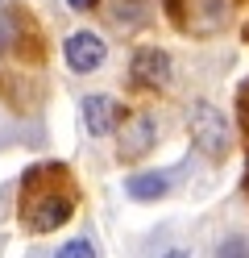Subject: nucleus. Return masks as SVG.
Returning <instances> with one entry per match:
<instances>
[{
    "instance_id": "nucleus-13",
    "label": "nucleus",
    "mask_w": 249,
    "mask_h": 258,
    "mask_svg": "<svg viewBox=\"0 0 249 258\" xmlns=\"http://www.w3.org/2000/svg\"><path fill=\"white\" fill-rule=\"evenodd\" d=\"M162 258H191V254H187V250H166Z\"/></svg>"
},
{
    "instance_id": "nucleus-10",
    "label": "nucleus",
    "mask_w": 249,
    "mask_h": 258,
    "mask_svg": "<svg viewBox=\"0 0 249 258\" xmlns=\"http://www.w3.org/2000/svg\"><path fill=\"white\" fill-rule=\"evenodd\" d=\"M54 258H96V246H92L88 237H71V241H62V246H58Z\"/></svg>"
},
{
    "instance_id": "nucleus-12",
    "label": "nucleus",
    "mask_w": 249,
    "mask_h": 258,
    "mask_svg": "<svg viewBox=\"0 0 249 258\" xmlns=\"http://www.w3.org/2000/svg\"><path fill=\"white\" fill-rule=\"evenodd\" d=\"M66 5H71V9H75V13H88V9H92V5H96V0H66Z\"/></svg>"
},
{
    "instance_id": "nucleus-4",
    "label": "nucleus",
    "mask_w": 249,
    "mask_h": 258,
    "mask_svg": "<svg viewBox=\"0 0 249 258\" xmlns=\"http://www.w3.org/2000/svg\"><path fill=\"white\" fill-rule=\"evenodd\" d=\"M133 84L141 88H166L171 84V54L158 50V46H141L137 54H133Z\"/></svg>"
},
{
    "instance_id": "nucleus-7",
    "label": "nucleus",
    "mask_w": 249,
    "mask_h": 258,
    "mask_svg": "<svg viewBox=\"0 0 249 258\" xmlns=\"http://www.w3.org/2000/svg\"><path fill=\"white\" fill-rule=\"evenodd\" d=\"M191 17H187V29L195 34H212V29H220L232 13V0H187Z\"/></svg>"
},
{
    "instance_id": "nucleus-3",
    "label": "nucleus",
    "mask_w": 249,
    "mask_h": 258,
    "mask_svg": "<svg viewBox=\"0 0 249 258\" xmlns=\"http://www.w3.org/2000/svg\"><path fill=\"white\" fill-rule=\"evenodd\" d=\"M62 54H66V67L79 71V75H88V71H100L104 67V58H108V42L92 34V29H79V34H71L62 42Z\"/></svg>"
},
{
    "instance_id": "nucleus-8",
    "label": "nucleus",
    "mask_w": 249,
    "mask_h": 258,
    "mask_svg": "<svg viewBox=\"0 0 249 258\" xmlns=\"http://www.w3.org/2000/svg\"><path fill=\"white\" fill-rule=\"evenodd\" d=\"M25 25L29 17H21L17 5H0V54H13L25 46Z\"/></svg>"
},
{
    "instance_id": "nucleus-2",
    "label": "nucleus",
    "mask_w": 249,
    "mask_h": 258,
    "mask_svg": "<svg viewBox=\"0 0 249 258\" xmlns=\"http://www.w3.org/2000/svg\"><path fill=\"white\" fill-rule=\"evenodd\" d=\"M187 129H191V142L208 158H224L228 146H232V129L224 121V112L216 108L212 100H195L191 112H187Z\"/></svg>"
},
{
    "instance_id": "nucleus-11",
    "label": "nucleus",
    "mask_w": 249,
    "mask_h": 258,
    "mask_svg": "<svg viewBox=\"0 0 249 258\" xmlns=\"http://www.w3.org/2000/svg\"><path fill=\"white\" fill-rule=\"evenodd\" d=\"M216 258H249V237H241V233L224 237L220 246H216Z\"/></svg>"
},
{
    "instance_id": "nucleus-9",
    "label": "nucleus",
    "mask_w": 249,
    "mask_h": 258,
    "mask_svg": "<svg viewBox=\"0 0 249 258\" xmlns=\"http://www.w3.org/2000/svg\"><path fill=\"white\" fill-rule=\"evenodd\" d=\"M171 191V179L162 171H141V175H129L125 179V196L129 200H158Z\"/></svg>"
},
{
    "instance_id": "nucleus-5",
    "label": "nucleus",
    "mask_w": 249,
    "mask_h": 258,
    "mask_svg": "<svg viewBox=\"0 0 249 258\" xmlns=\"http://www.w3.org/2000/svg\"><path fill=\"white\" fill-rule=\"evenodd\" d=\"M154 138H158V125H154V117H149V112L125 121V129H121V158H129V163H133V158L149 154Z\"/></svg>"
},
{
    "instance_id": "nucleus-1",
    "label": "nucleus",
    "mask_w": 249,
    "mask_h": 258,
    "mask_svg": "<svg viewBox=\"0 0 249 258\" xmlns=\"http://www.w3.org/2000/svg\"><path fill=\"white\" fill-rule=\"evenodd\" d=\"M21 221L29 233H54L75 217V187L66 179V167L42 163L25 171L21 179Z\"/></svg>"
},
{
    "instance_id": "nucleus-6",
    "label": "nucleus",
    "mask_w": 249,
    "mask_h": 258,
    "mask_svg": "<svg viewBox=\"0 0 249 258\" xmlns=\"http://www.w3.org/2000/svg\"><path fill=\"white\" fill-rule=\"evenodd\" d=\"M116 117H121V108H116L112 96H88L83 100V125H88L92 138H108L116 129Z\"/></svg>"
}]
</instances>
